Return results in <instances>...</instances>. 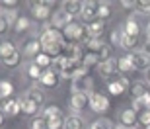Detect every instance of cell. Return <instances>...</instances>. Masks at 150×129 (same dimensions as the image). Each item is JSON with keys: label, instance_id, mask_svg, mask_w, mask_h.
Here are the masks:
<instances>
[{"label": "cell", "instance_id": "e0dca14e", "mask_svg": "<svg viewBox=\"0 0 150 129\" xmlns=\"http://www.w3.org/2000/svg\"><path fill=\"white\" fill-rule=\"evenodd\" d=\"M115 65H117V73L123 74V76H125L127 73H131V71H134V67H133V63H131V57H129V55L117 59Z\"/></svg>", "mask_w": 150, "mask_h": 129}, {"label": "cell", "instance_id": "3957f363", "mask_svg": "<svg viewBox=\"0 0 150 129\" xmlns=\"http://www.w3.org/2000/svg\"><path fill=\"white\" fill-rule=\"evenodd\" d=\"M72 94H92V88H94V80L90 78L88 74L86 76H76L72 80Z\"/></svg>", "mask_w": 150, "mask_h": 129}, {"label": "cell", "instance_id": "ab89813d", "mask_svg": "<svg viewBox=\"0 0 150 129\" xmlns=\"http://www.w3.org/2000/svg\"><path fill=\"white\" fill-rule=\"evenodd\" d=\"M137 43H139V37H129V35H125L121 47H123V49H127V51H131V49L137 51Z\"/></svg>", "mask_w": 150, "mask_h": 129}, {"label": "cell", "instance_id": "ac0fdd59", "mask_svg": "<svg viewBox=\"0 0 150 129\" xmlns=\"http://www.w3.org/2000/svg\"><path fill=\"white\" fill-rule=\"evenodd\" d=\"M123 31H125V35H129V37H139L140 35V24L134 22L133 18H129L127 22H125V26H123Z\"/></svg>", "mask_w": 150, "mask_h": 129}, {"label": "cell", "instance_id": "30bf717a", "mask_svg": "<svg viewBox=\"0 0 150 129\" xmlns=\"http://www.w3.org/2000/svg\"><path fill=\"white\" fill-rule=\"evenodd\" d=\"M0 110L6 112L8 115H18L22 112V100L20 98H8V100L0 102Z\"/></svg>", "mask_w": 150, "mask_h": 129}, {"label": "cell", "instance_id": "f1b7e54d", "mask_svg": "<svg viewBox=\"0 0 150 129\" xmlns=\"http://www.w3.org/2000/svg\"><path fill=\"white\" fill-rule=\"evenodd\" d=\"M68 63H70V59H67L64 55H59V57H55V59H53V71L61 74L62 71H64V68L68 67Z\"/></svg>", "mask_w": 150, "mask_h": 129}, {"label": "cell", "instance_id": "1f68e13d", "mask_svg": "<svg viewBox=\"0 0 150 129\" xmlns=\"http://www.w3.org/2000/svg\"><path fill=\"white\" fill-rule=\"evenodd\" d=\"M47 123H49V129H64L67 118H64V113H62V115H57V118L47 119Z\"/></svg>", "mask_w": 150, "mask_h": 129}, {"label": "cell", "instance_id": "277c9868", "mask_svg": "<svg viewBox=\"0 0 150 129\" xmlns=\"http://www.w3.org/2000/svg\"><path fill=\"white\" fill-rule=\"evenodd\" d=\"M119 123L125 129H134L139 125V113L134 112L133 108H125V110L119 112Z\"/></svg>", "mask_w": 150, "mask_h": 129}, {"label": "cell", "instance_id": "7402d4cb", "mask_svg": "<svg viewBox=\"0 0 150 129\" xmlns=\"http://www.w3.org/2000/svg\"><path fill=\"white\" fill-rule=\"evenodd\" d=\"M14 53H18V49L12 41H2V43H0V59H2V61L8 59V57H12Z\"/></svg>", "mask_w": 150, "mask_h": 129}, {"label": "cell", "instance_id": "d6a6232c", "mask_svg": "<svg viewBox=\"0 0 150 129\" xmlns=\"http://www.w3.org/2000/svg\"><path fill=\"white\" fill-rule=\"evenodd\" d=\"M82 63H84V67H86V68H90V67L98 68V65H100V57L96 55V53H86L84 59H82Z\"/></svg>", "mask_w": 150, "mask_h": 129}, {"label": "cell", "instance_id": "484cf974", "mask_svg": "<svg viewBox=\"0 0 150 129\" xmlns=\"http://www.w3.org/2000/svg\"><path fill=\"white\" fill-rule=\"evenodd\" d=\"M23 98H28V100H31V102H33V104H37L39 108L43 106V102H45L43 94H41V92H39L37 88H29L28 92H25V94H23Z\"/></svg>", "mask_w": 150, "mask_h": 129}, {"label": "cell", "instance_id": "52a82bcc", "mask_svg": "<svg viewBox=\"0 0 150 129\" xmlns=\"http://www.w3.org/2000/svg\"><path fill=\"white\" fill-rule=\"evenodd\" d=\"M129 88V80L123 76V74H119V76H115V80H109L107 82V90H109V94L113 96H121L125 94V90Z\"/></svg>", "mask_w": 150, "mask_h": 129}, {"label": "cell", "instance_id": "ee69618b", "mask_svg": "<svg viewBox=\"0 0 150 129\" xmlns=\"http://www.w3.org/2000/svg\"><path fill=\"white\" fill-rule=\"evenodd\" d=\"M137 8L140 10V14H148L150 16V0H140V2H137Z\"/></svg>", "mask_w": 150, "mask_h": 129}, {"label": "cell", "instance_id": "60d3db41", "mask_svg": "<svg viewBox=\"0 0 150 129\" xmlns=\"http://www.w3.org/2000/svg\"><path fill=\"white\" fill-rule=\"evenodd\" d=\"M57 115H62V112H61V110H59L57 106H53V104H51V106H47V108L43 110V118H45V119L57 118Z\"/></svg>", "mask_w": 150, "mask_h": 129}, {"label": "cell", "instance_id": "ffe728a7", "mask_svg": "<svg viewBox=\"0 0 150 129\" xmlns=\"http://www.w3.org/2000/svg\"><path fill=\"white\" fill-rule=\"evenodd\" d=\"M133 110L137 113H142V112H146V110H150V92H148V94H144L142 98L133 100Z\"/></svg>", "mask_w": 150, "mask_h": 129}, {"label": "cell", "instance_id": "9c48e42d", "mask_svg": "<svg viewBox=\"0 0 150 129\" xmlns=\"http://www.w3.org/2000/svg\"><path fill=\"white\" fill-rule=\"evenodd\" d=\"M98 8H100V4H98V2H92V0H90V2H82V14H80V16H82V20L84 22H96V20H98Z\"/></svg>", "mask_w": 150, "mask_h": 129}, {"label": "cell", "instance_id": "681fc988", "mask_svg": "<svg viewBox=\"0 0 150 129\" xmlns=\"http://www.w3.org/2000/svg\"><path fill=\"white\" fill-rule=\"evenodd\" d=\"M146 35H150V22L146 24Z\"/></svg>", "mask_w": 150, "mask_h": 129}, {"label": "cell", "instance_id": "7c38bea8", "mask_svg": "<svg viewBox=\"0 0 150 129\" xmlns=\"http://www.w3.org/2000/svg\"><path fill=\"white\" fill-rule=\"evenodd\" d=\"M64 57L70 59V61H74V63H82V59H84L82 47L78 43H67V47H64Z\"/></svg>", "mask_w": 150, "mask_h": 129}, {"label": "cell", "instance_id": "7dc6e473", "mask_svg": "<svg viewBox=\"0 0 150 129\" xmlns=\"http://www.w3.org/2000/svg\"><path fill=\"white\" fill-rule=\"evenodd\" d=\"M121 6H123V8H127V10H133V8H137V2H133V0H123Z\"/></svg>", "mask_w": 150, "mask_h": 129}, {"label": "cell", "instance_id": "e575fe53", "mask_svg": "<svg viewBox=\"0 0 150 129\" xmlns=\"http://www.w3.org/2000/svg\"><path fill=\"white\" fill-rule=\"evenodd\" d=\"M31 28V22H29L28 18H18V22L14 24V29H16L18 33H22V31H28V29Z\"/></svg>", "mask_w": 150, "mask_h": 129}, {"label": "cell", "instance_id": "74e56055", "mask_svg": "<svg viewBox=\"0 0 150 129\" xmlns=\"http://www.w3.org/2000/svg\"><path fill=\"white\" fill-rule=\"evenodd\" d=\"M35 65H37V67H41V68H47V67H51V65H53V59H51L47 53H41V55L35 57Z\"/></svg>", "mask_w": 150, "mask_h": 129}, {"label": "cell", "instance_id": "4fadbf2b", "mask_svg": "<svg viewBox=\"0 0 150 129\" xmlns=\"http://www.w3.org/2000/svg\"><path fill=\"white\" fill-rule=\"evenodd\" d=\"M86 106H90V94H72L70 108H72L74 112H82Z\"/></svg>", "mask_w": 150, "mask_h": 129}, {"label": "cell", "instance_id": "5b68a950", "mask_svg": "<svg viewBox=\"0 0 150 129\" xmlns=\"http://www.w3.org/2000/svg\"><path fill=\"white\" fill-rule=\"evenodd\" d=\"M90 108H92L96 113H105L107 110H109L107 96L100 94V92H92V94H90Z\"/></svg>", "mask_w": 150, "mask_h": 129}, {"label": "cell", "instance_id": "6da1fadb", "mask_svg": "<svg viewBox=\"0 0 150 129\" xmlns=\"http://www.w3.org/2000/svg\"><path fill=\"white\" fill-rule=\"evenodd\" d=\"M39 43L43 45V47H47V45H55V43L67 45L64 43V35H62L59 29H55L53 26H49L47 29L41 31V35H39Z\"/></svg>", "mask_w": 150, "mask_h": 129}, {"label": "cell", "instance_id": "836d02e7", "mask_svg": "<svg viewBox=\"0 0 150 129\" xmlns=\"http://www.w3.org/2000/svg\"><path fill=\"white\" fill-rule=\"evenodd\" d=\"M123 37H125V31H123V28H115V29L111 31V35H109V41H111L113 45H119V47H121Z\"/></svg>", "mask_w": 150, "mask_h": 129}, {"label": "cell", "instance_id": "b9f144b4", "mask_svg": "<svg viewBox=\"0 0 150 129\" xmlns=\"http://www.w3.org/2000/svg\"><path fill=\"white\" fill-rule=\"evenodd\" d=\"M98 57H100V63L111 61V47H109V45H103V49L98 53Z\"/></svg>", "mask_w": 150, "mask_h": 129}, {"label": "cell", "instance_id": "8d00e7d4", "mask_svg": "<svg viewBox=\"0 0 150 129\" xmlns=\"http://www.w3.org/2000/svg\"><path fill=\"white\" fill-rule=\"evenodd\" d=\"M90 129H117V127L113 125L111 119H98L90 125Z\"/></svg>", "mask_w": 150, "mask_h": 129}, {"label": "cell", "instance_id": "ba28073f", "mask_svg": "<svg viewBox=\"0 0 150 129\" xmlns=\"http://www.w3.org/2000/svg\"><path fill=\"white\" fill-rule=\"evenodd\" d=\"M31 12H33V16L41 22L45 20H49L53 16V12H51V2H33L31 4Z\"/></svg>", "mask_w": 150, "mask_h": 129}, {"label": "cell", "instance_id": "9a60e30c", "mask_svg": "<svg viewBox=\"0 0 150 129\" xmlns=\"http://www.w3.org/2000/svg\"><path fill=\"white\" fill-rule=\"evenodd\" d=\"M103 31H105V22H100V20L90 22L88 26H86V33H88L90 37H100V39H101Z\"/></svg>", "mask_w": 150, "mask_h": 129}, {"label": "cell", "instance_id": "4dcf8cb0", "mask_svg": "<svg viewBox=\"0 0 150 129\" xmlns=\"http://www.w3.org/2000/svg\"><path fill=\"white\" fill-rule=\"evenodd\" d=\"M131 92H133V100H137V98H142L144 94H148V90H146V84L144 82H134L133 86H131Z\"/></svg>", "mask_w": 150, "mask_h": 129}, {"label": "cell", "instance_id": "c3c4849f", "mask_svg": "<svg viewBox=\"0 0 150 129\" xmlns=\"http://www.w3.org/2000/svg\"><path fill=\"white\" fill-rule=\"evenodd\" d=\"M4 123V112H2V110H0V125Z\"/></svg>", "mask_w": 150, "mask_h": 129}, {"label": "cell", "instance_id": "816d5d0a", "mask_svg": "<svg viewBox=\"0 0 150 129\" xmlns=\"http://www.w3.org/2000/svg\"><path fill=\"white\" fill-rule=\"evenodd\" d=\"M117 129H125V127H117Z\"/></svg>", "mask_w": 150, "mask_h": 129}, {"label": "cell", "instance_id": "8fae6325", "mask_svg": "<svg viewBox=\"0 0 150 129\" xmlns=\"http://www.w3.org/2000/svg\"><path fill=\"white\" fill-rule=\"evenodd\" d=\"M72 24V16L67 14L64 10H59V12H53V28L55 29H64Z\"/></svg>", "mask_w": 150, "mask_h": 129}, {"label": "cell", "instance_id": "5bb4252c", "mask_svg": "<svg viewBox=\"0 0 150 129\" xmlns=\"http://www.w3.org/2000/svg\"><path fill=\"white\" fill-rule=\"evenodd\" d=\"M59 76L61 74L55 73V71H43V76L39 78V82L45 86V88H55L59 84Z\"/></svg>", "mask_w": 150, "mask_h": 129}, {"label": "cell", "instance_id": "44dd1931", "mask_svg": "<svg viewBox=\"0 0 150 129\" xmlns=\"http://www.w3.org/2000/svg\"><path fill=\"white\" fill-rule=\"evenodd\" d=\"M64 129H86V123L80 115H68L67 118V123H64Z\"/></svg>", "mask_w": 150, "mask_h": 129}, {"label": "cell", "instance_id": "d4e9b609", "mask_svg": "<svg viewBox=\"0 0 150 129\" xmlns=\"http://www.w3.org/2000/svg\"><path fill=\"white\" fill-rule=\"evenodd\" d=\"M62 10L70 16H80L82 14V2H62Z\"/></svg>", "mask_w": 150, "mask_h": 129}, {"label": "cell", "instance_id": "7bdbcfd3", "mask_svg": "<svg viewBox=\"0 0 150 129\" xmlns=\"http://www.w3.org/2000/svg\"><path fill=\"white\" fill-rule=\"evenodd\" d=\"M139 123L142 125V127H150V110L139 113Z\"/></svg>", "mask_w": 150, "mask_h": 129}, {"label": "cell", "instance_id": "83f0119b", "mask_svg": "<svg viewBox=\"0 0 150 129\" xmlns=\"http://www.w3.org/2000/svg\"><path fill=\"white\" fill-rule=\"evenodd\" d=\"M25 74H28L31 80H39L41 76H43V68L37 67V65H35V61H33V63H29L28 67H25Z\"/></svg>", "mask_w": 150, "mask_h": 129}, {"label": "cell", "instance_id": "2e32d148", "mask_svg": "<svg viewBox=\"0 0 150 129\" xmlns=\"http://www.w3.org/2000/svg\"><path fill=\"white\" fill-rule=\"evenodd\" d=\"M41 53H43V45L39 43V39L29 41V43L25 45V49H23V55H25V57H31V59H35V57L41 55Z\"/></svg>", "mask_w": 150, "mask_h": 129}, {"label": "cell", "instance_id": "8992f818", "mask_svg": "<svg viewBox=\"0 0 150 129\" xmlns=\"http://www.w3.org/2000/svg\"><path fill=\"white\" fill-rule=\"evenodd\" d=\"M84 31H86V26L78 22H72L68 28L62 29V35H64V39H70V41H80L84 37Z\"/></svg>", "mask_w": 150, "mask_h": 129}, {"label": "cell", "instance_id": "603a6c76", "mask_svg": "<svg viewBox=\"0 0 150 129\" xmlns=\"http://www.w3.org/2000/svg\"><path fill=\"white\" fill-rule=\"evenodd\" d=\"M103 41L100 39V37H90V39H86V49H88V53H100L101 49H103Z\"/></svg>", "mask_w": 150, "mask_h": 129}, {"label": "cell", "instance_id": "7a4b0ae2", "mask_svg": "<svg viewBox=\"0 0 150 129\" xmlns=\"http://www.w3.org/2000/svg\"><path fill=\"white\" fill-rule=\"evenodd\" d=\"M129 57H131V63H133L134 71H148L150 68V53L146 49H137Z\"/></svg>", "mask_w": 150, "mask_h": 129}, {"label": "cell", "instance_id": "f6af8a7d", "mask_svg": "<svg viewBox=\"0 0 150 129\" xmlns=\"http://www.w3.org/2000/svg\"><path fill=\"white\" fill-rule=\"evenodd\" d=\"M0 6H2L6 12H14L18 8V2L16 0H4V2H0Z\"/></svg>", "mask_w": 150, "mask_h": 129}, {"label": "cell", "instance_id": "d6986e66", "mask_svg": "<svg viewBox=\"0 0 150 129\" xmlns=\"http://www.w3.org/2000/svg\"><path fill=\"white\" fill-rule=\"evenodd\" d=\"M115 71H117L115 61H103V63L98 65V73H100V76H103V78H109Z\"/></svg>", "mask_w": 150, "mask_h": 129}, {"label": "cell", "instance_id": "f546056e", "mask_svg": "<svg viewBox=\"0 0 150 129\" xmlns=\"http://www.w3.org/2000/svg\"><path fill=\"white\" fill-rule=\"evenodd\" d=\"M111 6L107 4V2H100V8H98V20L100 22H105V20H109L111 18Z\"/></svg>", "mask_w": 150, "mask_h": 129}, {"label": "cell", "instance_id": "bcb514c9", "mask_svg": "<svg viewBox=\"0 0 150 129\" xmlns=\"http://www.w3.org/2000/svg\"><path fill=\"white\" fill-rule=\"evenodd\" d=\"M8 28H10V24L6 22L4 16L0 14V33H6V31H8Z\"/></svg>", "mask_w": 150, "mask_h": 129}, {"label": "cell", "instance_id": "f907efd6", "mask_svg": "<svg viewBox=\"0 0 150 129\" xmlns=\"http://www.w3.org/2000/svg\"><path fill=\"white\" fill-rule=\"evenodd\" d=\"M146 80H148V84H150V68L146 71Z\"/></svg>", "mask_w": 150, "mask_h": 129}, {"label": "cell", "instance_id": "f35d334b", "mask_svg": "<svg viewBox=\"0 0 150 129\" xmlns=\"http://www.w3.org/2000/svg\"><path fill=\"white\" fill-rule=\"evenodd\" d=\"M29 129H49V123H47V119H45L43 115H37V118L31 119Z\"/></svg>", "mask_w": 150, "mask_h": 129}, {"label": "cell", "instance_id": "d590c367", "mask_svg": "<svg viewBox=\"0 0 150 129\" xmlns=\"http://www.w3.org/2000/svg\"><path fill=\"white\" fill-rule=\"evenodd\" d=\"M20 63H22V55H20V51H18V53H14L12 57L4 59V61H2V65H4V67H8V68H14V67H18Z\"/></svg>", "mask_w": 150, "mask_h": 129}, {"label": "cell", "instance_id": "f5cc1de1", "mask_svg": "<svg viewBox=\"0 0 150 129\" xmlns=\"http://www.w3.org/2000/svg\"><path fill=\"white\" fill-rule=\"evenodd\" d=\"M146 129H150V127H146Z\"/></svg>", "mask_w": 150, "mask_h": 129}, {"label": "cell", "instance_id": "cb8c5ba5", "mask_svg": "<svg viewBox=\"0 0 150 129\" xmlns=\"http://www.w3.org/2000/svg\"><path fill=\"white\" fill-rule=\"evenodd\" d=\"M22 100V113H25V115H35V113L39 112V106L37 104H33L31 100H28V98H20Z\"/></svg>", "mask_w": 150, "mask_h": 129}, {"label": "cell", "instance_id": "4316f807", "mask_svg": "<svg viewBox=\"0 0 150 129\" xmlns=\"http://www.w3.org/2000/svg\"><path fill=\"white\" fill-rule=\"evenodd\" d=\"M12 94H14V84L10 80H0V102L8 100Z\"/></svg>", "mask_w": 150, "mask_h": 129}]
</instances>
